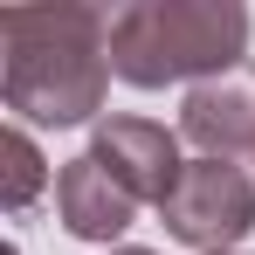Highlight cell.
Masks as SVG:
<instances>
[{
    "mask_svg": "<svg viewBox=\"0 0 255 255\" xmlns=\"http://www.w3.org/2000/svg\"><path fill=\"white\" fill-rule=\"evenodd\" d=\"M0 97L14 125H90L111 90V21L97 7H0ZM104 125V118H97Z\"/></svg>",
    "mask_w": 255,
    "mask_h": 255,
    "instance_id": "cell-1",
    "label": "cell"
},
{
    "mask_svg": "<svg viewBox=\"0 0 255 255\" xmlns=\"http://www.w3.org/2000/svg\"><path fill=\"white\" fill-rule=\"evenodd\" d=\"M249 62L242 0H131L111 21V76L131 90L207 83Z\"/></svg>",
    "mask_w": 255,
    "mask_h": 255,
    "instance_id": "cell-2",
    "label": "cell"
},
{
    "mask_svg": "<svg viewBox=\"0 0 255 255\" xmlns=\"http://www.w3.org/2000/svg\"><path fill=\"white\" fill-rule=\"evenodd\" d=\"M159 221L193 255H235V242H249L255 228V179L228 159H186V179L172 186Z\"/></svg>",
    "mask_w": 255,
    "mask_h": 255,
    "instance_id": "cell-3",
    "label": "cell"
},
{
    "mask_svg": "<svg viewBox=\"0 0 255 255\" xmlns=\"http://www.w3.org/2000/svg\"><path fill=\"white\" fill-rule=\"evenodd\" d=\"M90 159L125 186L138 207H166L172 186L186 179V159H179V131L152 125V118H104L97 138H90Z\"/></svg>",
    "mask_w": 255,
    "mask_h": 255,
    "instance_id": "cell-4",
    "label": "cell"
},
{
    "mask_svg": "<svg viewBox=\"0 0 255 255\" xmlns=\"http://www.w3.org/2000/svg\"><path fill=\"white\" fill-rule=\"evenodd\" d=\"M179 138H186L200 159L255 152V62H242V69H228V76H207V83L186 90Z\"/></svg>",
    "mask_w": 255,
    "mask_h": 255,
    "instance_id": "cell-5",
    "label": "cell"
},
{
    "mask_svg": "<svg viewBox=\"0 0 255 255\" xmlns=\"http://www.w3.org/2000/svg\"><path fill=\"white\" fill-rule=\"evenodd\" d=\"M131 214H138V200H131L90 152L83 159H62V172H55V221H62L76 242H104V249H111L131 228Z\"/></svg>",
    "mask_w": 255,
    "mask_h": 255,
    "instance_id": "cell-6",
    "label": "cell"
},
{
    "mask_svg": "<svg viewBox=\"0 0 255 255\" xmlns=\"http://www.w3.org/2000/svg\"><path fill=\"white\" fill-rule=\"evenodd\" d=\"M0 172H7V179H0V207H7V214H21L48 186V159L35 152L28 125H7V131H0Z\"/></svg>",
    "mask_w": 255,
    "mask_h": 255,
    "instance_id": "cell-7",
    "label": "cell"
},
{
    "mask_svg": "<svg viewBox=\"0 0 255 255\" xmlns=\"http://www.w3.org/2000/svg\"><path fill=\"white\" fill-rule=\"evenodd\" d=\"M111 255H152V249H111Z\"/></svg>",
    "mask_w": 255,
    "mask_h": 255,
    "instance_id": "cell-8",
    "label": "cell"
}]
</instances>
